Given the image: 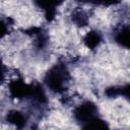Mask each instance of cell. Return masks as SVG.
I'll return each instance as SVG.
<instances>
[{
  "mask_svg": "<svg viewBox=\"0 0 130 130\" xmlns=\"http://www.w3.org/2000/svg\"><path fill=\"white\" fill-rule=\"evenodd\" d=\"M8 88L10 95L14 99H28L40 105L47 102L45 90L40 83L27 84L21 79H14L9 83Z\"/></svg>",
  "mask_w": 130,
  "mask_h": 130,
  "instance_id": "obj_1",
  "label": "cell"
},
{
  "mask_svg": "<svg viewBox=\"0 0 130 130\" xmlns=\"http://www.w3.org/2000/svg\"><path fill=\"white\" fill-rule=\"evenodd\" d=\"M69 80V72L64 64H55L51 67L45 77L44 82L46 86L55 93H61Z\"/></svg>",
  "mask_w": 130,
  "mask_h": 130,
  "instance_id": "obj_2",
  "label": "cell"
},
{
  "mask_svg": "<svg viewBox=\"0 0 130 130\" xmlns=\"http://www.w3.org/2000/svg\"><path fill=\"white\" fill-rule=\"evenodd\" d=\"M74 119L81 123V125L95 117H98V108L94 103L86 101L77 106L73 111Z\"/></svg>",
  "mask_w": 130,
  "mask_h": 130,
  "instance_id": "obj_3",
  "label": "cell"
},
{
  "mask_svg": "<svg viewBox=\"0 0 130 130\" xmlns=\"http://www.w3.org/2000/svg\"><path fill=\"white\" fill-rule=\"evenodd\" d=\"M115 42L120 46L130 49V26L123 25L121 26L114 35Z\"/></svg>",
  "mask_w": 130,
  "mask_h": 130,
  "instance_id": "obj_4",
  "label": "cell"
},
{
  "mask_svg": "<svg viewBox=\"0 0 130 130\" xmlns=\"http://www.w3.org/2000/svg\"><path fill=\"white\" fill-rule=\"evenodd\" d=\"M105 94L109 98H115L118 95L125 96L130 102V83L122 85V86H113L109 87L105 90Z\"/></svg>",
  "mask_w": 130,
  "mask_h": 130,
  "instance_id": "obj_5",
  "label": "cell"
},
{
  "mask_svg": "<svg viewBox=\"0 0 130 130\" xmlns=\"http://www.w3.org/2000/svg\"><path fill=\"white\" fill-rule=\"evenodd\" d=\"M6 120L10 123L13 124L15 127H17L18 129L23 128L26 125V118L25 116L18 111H10L7 115H6Z\"/></svg>",
  "mask_w": 130,
  "mask_h": 130,
  "instance_id": "obj_6",
  "label": "cell"
},
{
  "mask_svg": "<svg viewBox=\"0 0 130 130\" xmlns=\"http://www.w3.org/2000/svg\"><path fill=\"white\" fill-rule=\"evenodd\" d=\"M108 129L109 126L106 123V121L101 119L99 116L83 123L81 126V130H108Z\"/></svg>",
  "mask_w": 130,
  "mask_h": 130,
  "instance_id": "obj_7",
  "label": "cell"
},
{
  "mask_svg": "<svg viewBox=\"0 0 130 130\" xmlns=\"http://www.w3.org/2000/svg\"><path fill=\"white\" fill-rule=\"evenodd\" d=\"M102 41V36L99 31H94L91 30L89 32L86 34V36L83 39V42L85 44V46L89 49H94L95 47L99 46V44Z\"/></svg>",
  "mask_w": 130,
  "mask_h": 130,
  "instance_id": "obj_8",
  "label": "cell"
},
{
  "mask_svg": "<svg viewBox=\"0 0 130 130\" xmlns=\"http://www.w3.org/2000/svg\"><path fill=\"white\" fill-rule=\"evenodd\" d=\"M60 3H58V2H51V1H49V2H38V5L45 10V15L49 20H52L55 17L56 7Z\"/></svg>",
  "mask_w": 130,
  "mask_h": 130,
  "instance_id": "obj_9",
  "label": "cell"
},
{
  "mask_svg": "<svg viewBox=\"0 0 130 130\" xmlns=\"http://www.w3.org/2000/svg\"><path fill=\"white\" fill-rule=\"evenodd\" d=\"M72 19L75 23H77L79 25H84L86 23L87 17H86V14L83 11H76V12L73 13Z\"/></svg>",
  "mask_w": 130,
  "mask_h": 130,
  "instance_id": "obj_10",
  "label": "cell"
}]
</instances>
